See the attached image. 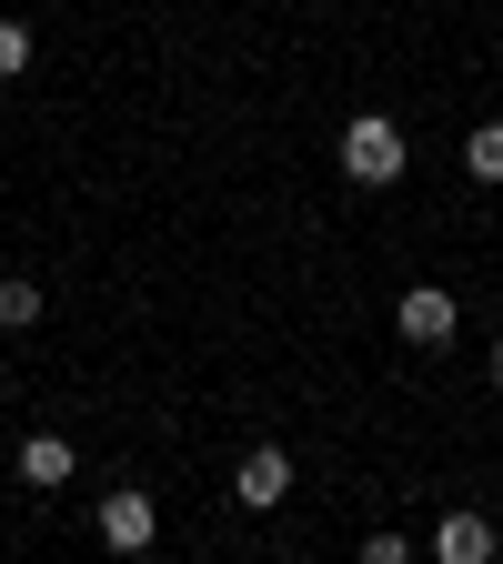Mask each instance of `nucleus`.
I'll return each mask as SVG.
<instances>
[{"mask_svg":"<svg viewBox=\"0 0 503 564\" xmlns=\"http://www.w3.org/2000/svg\"><path fill=\"white\" fill-rule=\"evenodd\" d=\"M403 162H413V152H403V121H393V111H352V121H342V182H352V192H393Z\"/></svg>","mask_w":503,"mask_h":564,"instance_id":"1","label":"nucleus"},{"mask_svg":"<svg viewBox=\"0 0 503 564\" xmlns=\"http://www.w3.org/2000/svg\"><path fill=\"white\" fill-rule=\"evenodd\" d=\"M232 505H242V514L293 505V454H282V444H252V454H242V474H232Z\"/></svg>","mask_w":503,"mask_h":564,"instance_id":"2","label":"nucleus"},{"mask_svg":"<svg viewBox=\"0 0 503 564\" xmlns=\"http://www.w3.org/2000/svg\"><path fill=\"white\" fill-rule=\"evenodd\" d=\"M152 534H162V505H152V494H101V544L111 554H152Z\"/></svg>","mask_w":503,"mask_h":564,"instance_id":"3","label":"nucleus"},{"mask_svg":"<svg viewBox=\"0 0 503 564\" xmlns=\"http://www.w3.org/2000/svg\"><path fill=\"white\" fill-rule=\"evenodd\" d=\"M393 323H403V343H423V352H444L463 313H453V293H444V282H413V293L393 303Z\"/></svg>","mask_w":503,"mask_h":564,"instance_id":"4","label":"nucleus"},{"mask_svg":"<svg viewBox=\"0 0 503 564\" xmlns=\"http://www.w3.org/2000/svg\"><path fill=\"white\" fill-rule=\"evenodd\" d=\"M21 484L61 494V484H70V434H21Z\"/></svg>","mask_w":503,"mask_h":564,"instance_id":"5","label":"nucleus"},{"mask_svg":"<svg viewBox=\"0 0 503 564\" xmlns=\"http://www.w3.org/2000/svg\"><path fill=\"white\" fill-rule=\"evenodd\" d=\"M434 554H444V564H493V524H483V514H444V524H434Z\"/></svg>","mask_w":503,"mask_h":564,"instance_id":"6","label":"nucleus"},{"mask_svg":"<svg viewBox=\"0 0 503 564\" xmlns=\"http://www.w3.org/2000/svg\"><path fill=\"white\" fill-rule=\"evenodd\" d=\"M463 172H473L483 192H503V121H473V141H463Z\"/></svg>","mask_w":503,"mask_h":564,"instance_id":"7","label":"nucleus"},{"mask_svg":"<svg viewBox=\"0 0 503 564\" xmlns=\"http://www.w3.org/2000/svg\"><path fill=\"white\" fill-rule=\"evenodd\" d=\"M0 323H11V333H31V323H41V282H31V272L0 282Z\"/></svg>","mask_w":503,"mask_h":564,"instance_id":"8","label":"nucleus"},{"mask_svg":"<svg viewBox=\"0 0 503 564\" xmlns=\"http://www.w3.org/2000/svg\"><path fill=\"white\" fill-rule=\"evenodd\" d=\"M31 70V21H0V82H21Z\"/></svg>","mask_w":503,"mask_h":564,"instance_id":"9","label":"nucleus"},{"mask_svg":"<svg viewBox=\"0 0 503 564\" xmlns=\"http://www.w3.org/2000/svg\"><path fill=\"white\" fill-rule=\"evenodd\" d=\"M493 393H503V343H493Z\"/></svg>","mask_w":503,"mask_h":564,"instance_id":"10","label":"nucleus"}]
</instances>
